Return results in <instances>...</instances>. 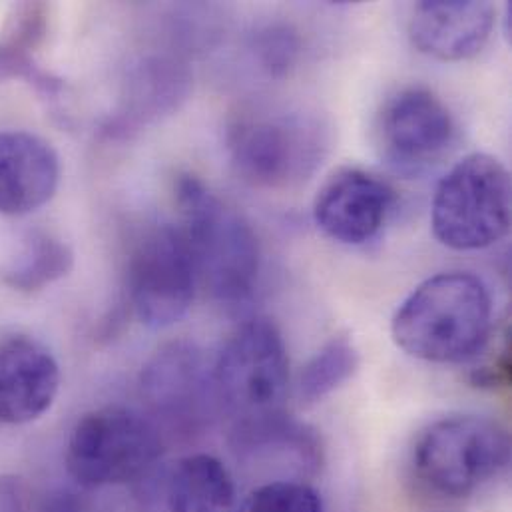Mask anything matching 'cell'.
<instances>
[{"label": "cell", "mask_w": 512, "mask_h": 512, "mask_svg": "<svg viewBox=\"0 0 512 512\" xmlns=\"http://www.w3.org/2000/svg\"><path fill=\"white\" fill-rule=\"evenodd\" d=\"M493 331V297L469 271L425 279L399 305L391 333L401 351L427 363H463L477 357Z\"/></svg>", "instance_id": "cell-1"}, {"label": "cell", "mask_w": 512, "mask_h": 512, "mask_svg": "<svg viewBox=\"0 0 512 512\" xmlns=\"http://www.w3.org/2000/svg\"><path fill=\"white\" fill-rule=\"evenodd\" d=\"M182 232L198 281L228 307L252 299L261 269V252L250 222L214 194L200 178L184 174L176 182Z\"/></svg>", "instance_id": "cell-2"}, {"label": "cell", "mask_w": 512, "mask_h": 512, "mask_svg": "<svg viewBox=\"0 0 512 512\" xmlns=\"http://www.w3.org/2000/svg\"><path fill=\"white\" fill-rule=\"evenodd\" d=\"M511 174L483 152L457 162L439 182L431 204V228L439 244L477 252L501 242L511 228Z\"/></svg>", "instance_id": "cell-3"}, {"label": "cell", "mask_w": 512, "mask_h": 512, "mask_svg": "<svg viewBox=\"0 0 512 512\" xmlns=\"http://www.w3.org/2000/svg\"><path fill=\"white\" fill-rule=\"evenodd\" d=\"M511 463V437L497 421L455 415L431 423L415 441L413 469L433 493L465 499L499 479Z\"/></svg>", "instance_id": "cell-4"}, {"label": "cell", "mask_w": 512, "mask_h": 512, "mask_svg": "<svg viewBox=\"0 0 512 512\" xmlns=\"http://www.w3.org/2000/svg\"><path fill=\"white\" fill-rule=\"evenodd\" d=\"M158 425L130 407L84 415L66 445V471L84 489L122 487L144 477L162 457Z\"/></svg>", "instance_id": "cell-5"}, {"label": "cell", "mask_w": 512, "mask_h": 512, "mask_svg": "<svg viewBox=\"0 0 512 512\" xmlns=\"http://www.w3.org/2000/svg\"><path fill=\"white\" fill-rule=\"evenodd\" d=\"M226 142L240 178L265 190L299 184L325 152L323 130L301 114H240L228 126Z\"/></svg>", "instance_id": "cell-6"}, {"label": "cell", "mask_w": 512, "mask_h": 512, "mask_svg": "<svg viewBox=\"0 0 512 512\" xmlns=\"http://www.w3.org/2000/svg\"><path fill=\"white\" fill-rule=\"evenodd\" d=\"M289 381L281 331L271 319L246 321L214 361L220 407L240 419L279 411Z\"/></svg>", "instance_id": "cell-7"}, {"label": "cell", "mask_w": 512, "mask_h": 512, "mask_svg": "<svg viewBox=\"0 0 512 512\" xmlns=\"http://www.w3.org/2000/svg\"><path fill=\"white\" fill-rule=\"evenodd\" d=\"M126 281L136 317L152 329L170 327L190 311L200 281L178 226H156L138 240Z\"/></svg>", "instance_id": "cell-8"}, {"label": "cell", "mask_w": 512, "mask_h": 512, "mask_svg": "<svg viewBox=\"0 0 512 512\" xmlns=\"http://www.w3.org/2000/svg\"><path fill=\"white\" fill-rule=\"evenodd\" d=\"M375 130L383 160L407 176L441 162L457 136L447 104L423 86H409L393 94L383 104Z\"/></svg>", "instance_id": "cell-9"}, {"label": "cell", "mask_w": 512, "mask_h": 512, "mask_svg": "<svg viewBox=\"0 0 512 512\" xmlns=\"http://www.w3.org/2000/svg\"><path fill=\"white\" fill-rule=\"evenodd\" d=\"M140 389L152 413L184 433L200 429L220 409L214 363L188 341L162 347L142 369Z\"/></svg>", "instance_id": "cell-10"}, {"label": "cell", "mask_w": 512, "mask_h": 512, "mask_svg": "<svg viewBox=\"0 0 512 512\" xmlns=\"http://www.w3.org/2000/svg\"><path fill=\"white\" fill-rule=\"evenodd\" d=\"M395 206L393 188L361 168L337 170L317 192L313 218L333 242L363 246L385 226Z\"/></svg>", "instance_id": "cell-11"}, {"label": "cell", "mask_w": 512, "mask_h": 512, "mask_svg": "<svg viewBox=\"0 0 512 512\" xmlns=\"http://www.w3.org/2000/svg\"><path fill=\"white\" fill-rule=\"evenodd\" d=\"M232 449L246 467L267 475L265 481H303L321 467L317 433L281 409L236 421Z\"/></svg>", "instance_id": "cell-12"}, {"label": "cell", "mask_w": 512, "mask_h": 512, "mask_svg": "<svg viewBox=\"0 0 512 512\" xmlns=\"http://www.w3.org/2000/svg\"><path fill=\"white\" fill-rule=\"evenodd\" d=\"M495 22V6L485 0H425L413 8L409 38L425 56L461 62L487 46Z\"/></svg>", "instance_id": "cell-13"}, {"label": "cell", "mask_w": 512, "mask_h": 512, "mask_svg": "<svg viewBox=\"0 0 512 512\" xmlns=\"http://www.w3.org/2000/svg\"><path fill=\"white\" fill-rule=\"evenodd\" d=\"M60 389V367L50 349L28 335L0 341V423L40 419Z\"/></svg>", "instance_id": "cell-14"}, {"label": "cell", "mask_w": 512, "mask_h": 512, "mask_svg": "<svg viewBox=\"0 0 512 512\" xmlns=\"http://www.w3.org/2000/svg\"><path fill=\"white\" fill-rule=\"evenodd\" d=\"M60 184V158L40 136L0 132V216H26L46 206Z\"/></svg>", "instance_id": "cell-15"}, {"label": "cell", "mask_w": 512, "mask_h": 512, "mask_svg": "<svg viewBox=\"0 0 512 512\" xmlns=\"http://www.w3.org/2000/svg\"><path fill=\"white\" fill-rule=\"evenodd\" d=\"M190 88L188 72L166 58H146L132 68L122 106L110 118L108 136H128L142 124L174 112L186 100Z\"/></svg>", "instance_id": "cell-16"}, {"label": "cell", "mask_w": 512, "mask_h": 512, "mask_svg": "<svg viewBox=\"0 0 512 512\" xmlns=\"http://www.w3.org/2000/svg\"><path fill=\"white\" fill-rule=\"evenodd\" d=\"M164 501L166 512H234L236 483L220 459L196 453L172 467Z\"/></svg>", "instance_id": "cell-17"}, {"label": "cell", "mask_w": 512, "mask_h": 512, "mask_svg": "<svg viewBox=\"0 0 512 512\" xmlns=\"http://www.w3.org/2000/svg\"><path fill=\"white\" fill-rule=\"evenodd\" d=\"M48 32V6L42 2H22L12 8L0 30V82L24 78L40 92L54 96L60 80L38 68L34 52Z\"/></svg>", "instance_id": "cell-18"}, {"label": "cell", "mask_w": 512, "mask_h": 512, "mask_svg": "<svg viewBox=\"0 0 512 512\" xmlns=\"http://www.w3.org/2000/svg\"><path fill=\"white\" fill-rule=\"evenodd\" d=\"M72 265L74 254L64 242L50 234H32L4 271V283L16 291H38L68 275Z\"/></svg>", "instance_id": "cell-19"}, {"label": "cell", "mask_w": 512, "mask_h": 512, "mask_svg": "<svg viewBox=\"0 0 512 512\" xmlns=\"http://www.w3.org/2000/svg\"><path fill=\"white\" fill-rule=\"evenodd\" d=\"M359 369V351L347 335L327 341L301 369L299 395L305 403H317L343 387Z\"/></svg>", "instance_id": "cell-20"}, {"label": "cell", "mask_w": 512, "mask_h": 512, "mask_svg": "<svg viewBox=\"0 0 512 512\" xmlns=\"http://www.w3.org/2000/svg\"><path fill=\"white\" fill-rule=\"evenodd\" d=\"M234 512H323L319 493L303 481H265Z\"/></svg>", "instance_id": "cell-21"}, {"label": "cell", "mask_w": 512, "mask_h": 512, "mask_svg": "<svg viewBox=\"0 0 512 512\" xmlns=\"http://www.w3.org/2000/svg\"><path fill=\"white\" fill-rule=\"evenodd\" d=\"M301 42L297 32L285 24H271L259 30L254 42L259 68L269 76H285L297 62Z\"/></svg>", "instance_id": "cell-22"}, {"label": "cell", "mask_w": 512, "mask_h": 512, "mask_svg": "<svg viewBox=\"0 0 512 512\" xmlns=\"http://www.w3.org/2000/svg\"><path fill=\"white\" fill-rule=\"evenodd\" d=\"M0 512H28V493L22 479L0 475Z\"/></svg>", "instance_id": "cell-23"}, {"label": "cell", "mask_w": 512, "mask_h": 512, "mask_svg": "<svg viewBox=\"0 0 512 512\" xmlns=\"http://www.w3.org/2000/svg\"><path fill=\"white\" fill-rule=\"evenodd\" d=\"M44 512H90L88 507L76 499L74 495H58L54 497Z\"/></svg>", "instance_id": "cell-24"}]
</instances>
